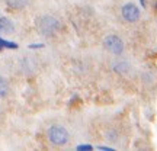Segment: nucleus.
<instances>
[{
  "instance_id": "f257e3e1",
  "label": "nucleus",
  "mask_w": 157,
  "mask_h": 151,
  "mask_svg": "<svg viewBox=\"0 0 157 151\" xmlns=\"http://www.w3.org/2000/svg\"><path fill=\"white\" fill-rule=\"evenodd\" d=\"M48 138L54 145H66L68 142V132L66 128L54 125V126H51L48 129Z\"/></svg>"
},
{
  "instance_id": "20e7f679",
  "label": "nucleus",
  "mask_w": 157,
  "mask_h": 151,
  "mask_svg": "<svg viewBox=\"0 0 157 151\" xmlns=\"http://www.w3.org/2000/svg\"><path fill=\"white\" fill-rule=\"evenodd\" d=\"M122 16L127 22H137L140 19V10L134 3H127L122 6Z\"/></svg>"
},
{
  "instance_id": "6e6552de",
  "label": "nucleus",
  "mask_w": 157,
  "mask_h": 151,
  "mask_svg": "<svg viewBox=\"0 0 157 151\" xmlns=\"http://www.w3.org/2000/svg\"><path fill=\"white\" fill-rule=\"evenodd\" d=\"M2 44H3V48H10V50H16L17 48V44H15V42H9V41H6V39L2 41Z\"/></svg>"
},
{
  "instance_id": "ddd939ff",
  "label": "nucleus",
  "mask_w": 157,
  "mask_h": 151,
  "mask_svg": "<svg viewBox=\"0 0 157 151\" xmlns=\"http://www.w3.org/2000/svg\"><path fill=\"white\" fill-rule=\"evenodd\" d=\"M2 41H3V39H2V38H0V51H2V50H3V44H2Z\"/></svg>"
},
{
  "instance_id": "f8f14e48",
  "label": "nucleus",
  "mask_w": 157,
  "mask_h": 151,
  "mask_svg": "<svg viewBox=\"0 0 157 151\" xmlns=\"http://www.w3.org/2000/svg\"><path fill=\"white\" fill-rule=\"evenodd\" d=\"M140 2H141V6L144 7V6H146V0H140Z\"/></svg>"
},
{
  "instance_id": "39448f33",
  "label": "nucleus",
  "mask_w": 157,
  "mask_h": 151,
  "mask_svg": "<svg viewBox=\"0 0 157 151\" xmlns=\"http://www.w3.org/2000/svg\"><path fill=\"white\" fill-rule=\"evenodd\" d=\"M15 31V26H13V23H12L10 19H7V17H0V32L2 34H12Z\"/></svg>"
},
{
  "instance_id": "9d476101",
  "label": "nucleus",
  "mask_w": 157,
  "mask_h": 151,
  "mask_svg": "<svg viewBox=\"0 0 157 151\" xmlns=\"http://www.w3.org/2000/svg\"><path fill=\"white\" fill-rule=\"evenodd\" d=\"M44 47V44H32L29 45V48H32V50H35V48H42Z\"/></svg>"
},
{
  "instance_id": "f03ea898",
  "label": "nucleus",
  "mask_w": 157,
  "mask_h": 151,
  "mask_svg": "<svg viewBox=\"0 0 157 151\" xmlns=\"http://www.w3.org/2000/svg\"><path fill=\"white\" fill-rule=\"evenodd\" d=\"M60 28L58 21H56L52 16H42L38 21V29L44 35H54Z\"/></svg>"
},
{
  "instance_id": "9b49d317",
  "label": "nucleus",
  "mask_w": 157,
  "mask_h": 151,
  "mask_svg": "<svg viewBox=\"0 0 157 151\" xmlns=\"http://www.w3.org/2000/svg\"><path fill=\"white\" fill-rule=\"evenodd\" d=\"M99 150H103V151H112L113 148H111V147H98Z\"/></svg>"
},
{
  "instance_id": "0eeeda50",
  "label": "nucleus",
  "mask_w": 157,
  "mask_h": 151,
  "mask_svg": "<svg viewBox=\"0 0 157 151\" xmlns=\"http://www.w3.org/2000/svg\"><path fill=\"white\" fill-rule=\"evenodd\" d=\"M9 92V84L6 81V78L0 77V97H5Z\"/></svg>"
},
{
  "instance_id": "1a4fd4ad",
  "label": "nucleus",
  "mask_w": 157,
  "mask_h": 151,
  "mask_svg": "<svg viewBox=\"0 0 157 151\" xmlns=\"http://www.w3.org/2000/svg\"><path fill=\"white\" fill-rule=\"evenodd\" d=\"M77 150L78 151H90V150H93V147L92 145H78Z\"/></svg>"
},
{
  "instance_id": "423d86ee",
  "label": "nucleus",
  "mask_w": 157,
  "mask_h": 151,
  "mask_svg": "<svg viewBox=\"0 0 157 151\" xmlns=\"http://www.w3.org/2000/svg\"><path fill=\"white\" fill-rule=\"evenodd\" d=\"M29 0H7V5L12 9H22L28 5Z\"/></svg>"
},
{
  "instance_id": "7ed1b4c3",
  "label": "nucleus",
  "mask_w": 157,
  "mask_h": 151,
  "mask_svg": "<svg viewBox=\"0 0 157 151\" xmlns=\"http://www.w3.org/2000/svg\"><path fill=\"white\" fill-rule=\"evenodd\" d=\"M105 47L112 54H121L124 51V42L118 35H108L105 38Z\"/></svg>"
}]
</instances>
